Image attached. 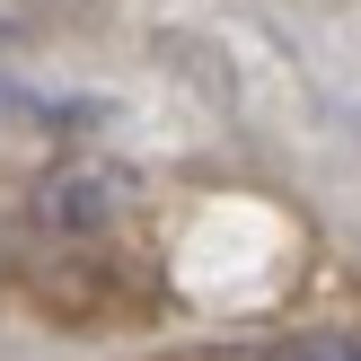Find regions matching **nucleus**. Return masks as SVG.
Returning a JSON list of instances; mask_svg holds the SVG:
<instances>
[{"label": "nucleus", "mask_w": 361, "mask_h": 361, "mask_svg": "<svg viewBox=\"0 0 361 361\" xmlns=\"http://www.w3.org/2000/svg\"><path fill=\"white\" fill-rule=\"evenodd\" d=\"M247 361H361V326H317V335H282V344L247 353Z\"/></svg>", "instance_id": "1"}]
</instances>
